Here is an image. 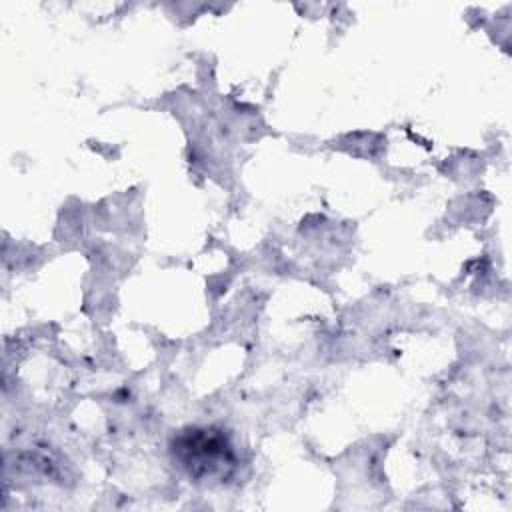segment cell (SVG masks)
I'll use <instances>...</instances> for the list:
<instances>
[{
	"instance_id": "6da1fadb",
	"label": "cell",
	"mask_w": 512,
	"mask_h": 512,
	"mask_svg": "<svg viewBox=\"0 0 512 512\" xmlns=\"http://www.w3.org/2000/svg\"><path fill=\"white\" fill-rule=\"evenodd\" d=\"M190 434L198 442V446H194L184 436H180L176 444V454L190 474H212L222 464L230 462V446L222 434H216L210 428H192Z\"/></svg>"
}]
</instances>
